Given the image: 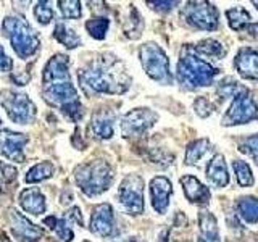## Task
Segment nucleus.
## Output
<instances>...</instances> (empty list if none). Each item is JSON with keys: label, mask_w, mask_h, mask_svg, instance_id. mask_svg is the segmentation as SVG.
Segmentation results:
<instances>
[{"label": "nucleus", "mask_w": 258, "mask_h": 242, "mask_svg": "<svg viewBox=\"0 0 258 242\" xmlns=\"http://www.w3.org/2000/svg\"><path fill=\"white\" fill-rule=\"evenodd\" d=\"M79 83L86 94H124L131 79L126 75L121 62L107 58L94 62L79 71Z\"/></svg>", "instance_id": "1"}, {"label": "nucleus", "mask_w": 258, "mask_h": 242, "mask_svg": "<svg viewBox=\"0 0 258 242\" xmlns=\"http://www.w3.org/2000/svg\"><path fill=\"white\" fill-rule=\"evenodd\" d=\"M218 68H215L212 63L194 50V47H184L181 58L177 62L176 78L177 83L182 87L187 89H197L205 87L213 83L215 76L218 75Z\"/></svg>", "instance_id": "2"}, {"label": "nucleus", "mask_w": 258, "mask_h": 242, "mask_svg": "<svg viewBox=\"0 0 258 242\" xmlns=\"http://www.w3.org/2000/svg\"><path fill=\"white\" fill-rule=\"evenodd\" d=\"M76 183L87 197L100 196L113 183V169L103 160L89 161L76 168Z\"/></svg>", "instance_id": "3"}, {"label": "nucleus", "mask_w": 258, "mask_h": 242, "mask_svg": "<svg viewBox=\"0 0 258 242\" xmlns=\"http://www.w3.org/2000/svg\"><path fill=\"white\" fill-rule=\"evenodd\" d=\"M4 32L10 39V44L16 55L29 58L39 48V37L36 31L24 21L21 16H8L4 21Z\"/></svg>", "instance_id": "4"}, {"label": "nucleus", "mask_w": 258, "mask_h": 242, "mask_svg": "<svg viewBox=\"0 0 258 242\" xmlns=\"http://www.w3.org/2000/svg\"><path fill=\"white\" fill-rule=\"evenodd\" d=\"M141 63L145 73L160 84H171L173 76L169 71V60L163 48L158 47L155 42H147L139 50Z\"/></svg>", "instance_id": "5"}, {"label": "nucleus", "mask_w": 258, "mask_h": 242, "mask_svg": "<svg viewBox=\"0 0 258 242\" xmlns=\"http://www.w3.org/2000/svg\"><path fill=\"white\" fill-rule=\"evenodd\" d=\"M256 118H258V105L252 97V94L245 91V89H242V91L234 97L228 111L224 113L221 123L224 126L245 125Z\"/></svg>", "instance_id": "6"}, {"label": "nucleus", "mask_w": 258, "mask_h": 242, "mask_svg": "<svg viewBox=\"0 0 258 242\" xmlns=\"http://www.w3.org/2000/svg\"><path fill=\"white\" fill-rule=\"evenodd\" d=\"M182 16L187 24L202 29V31H215L218 28V10L213 4L204 2H187L182 8Z\"/></svg>", "instance_id": "7"}, {"label": "nucleus", "mask_w": 258, "mask_h": 242, "mask_svg": "<svg viewBox=\"0 0 258 242\" xmlns=\"http://www.w3.org/2000/svg\"><path fill=\"white\" fill-rule=\"evenodd\" d=\"M0 103L16 125H28L36 116V107L28 95L7 91L0 95Z\"/></svg>", "instance_id": "8"}, {"label": "nucleus", "mask_w": 258, "mask_h": 242, "mask_svg": "<svg viewBox=\"0 0 258 242\" xmlns=\"http://www.w3.org/2000/svg\"><path fill=\"white\" fill-rule=\"evenodd\" d=\"M118 199L124 210L131 215H141L144 212V181L139 174L126 176L119 184Z\"/></svg>", "instance_id": "9"}, {"label": "nucleus", "mask_w": 258, "mask_h": 242, "mask_svg": "<svg viewBox=\"0 0 258 242\" xmlns=\"http://www.w3.org/2000/svg\"><path fill=\"white\" fill-rule=\"evenodd\" d=\"M158 115L150 108H134L127 111L121 119V133L124 137L144 136L157 123Z\"/></svg>", "instance_id": "10"}, {"label": "nucleus", "mask_w": 258, "mask_h": 242, "mask_svg": "<svg viewBox=\"0 0 258 242\" xmlns=\"http://www.w3.org/2000/svg\"><path fill=\"white\" fill-rule=\"evenodd\" d=\"M150 188V200H152V207L157 213L163 215L168 205H169V197L173 194V186L171 181L165 176H155L149 184Z\"/></svg>", "instance_id": "11"}, {"label": "nucleus", "mask_w": 258, "mask_h": 242, "mask_svg": "<svg viewBox=\"0 0 258 242\" xmlns=\"http://www.w3.org/2000/svg\"><path fill=\"white\" fill-rule=\"evenodd\" d=\"M115 229V215L110 204H100L94 207L91 216V231L100 237H108Z\"/></svg>", "instance_id": "12"}, {"label": "nucleus", "mask_w": 258, "mask_h": 242, "mask_svg": "<svg viewBox=\"0 0 258 242\" xmlns=\"http://www.w3.org/2000/svg\"><path fill=\"white\" fill-rule=\"evenodd\" d=\"M28 137L23 134H16L12 131H2L0 133V155L7 157L12 161H23L24 153L23 147L26 145Z\"/></svg>", "instance_id": "13"}, {"label": "nucleus", "mask_w": 258, "mask_h": 242, "mask_svg": "<svg viewBox=\"0 0 258 242\" xmlns=\"http://www.w3.org/2000/svg\"><path fill=\"white\" fill-rule=\"evenodd\" d=\"M234 67L244 79L258 81V52L255 48L242 47L236 55Z\"/></svg>", "instance_id": "14"}, {"label": "nucleus", "mask_w": 258, "mask_h": 242, "mask_svg": "<svg viewBox=\"0 0 258 242\" xmlns=\"http://www.w3.org/2000/svg\"><path fill=\"white\" fill-rule=\"evenodd\" d=\"M181 186H182L184 196L187 197V200L192 202V204L207 205L210 199H212V192H210V189L192 174H184L181 177Z\"/></svg>", "instance_id": "15"}, {"label": "nucleus", "mask_w": 258, "mask_h": 242, "mask_svg": "<svg viewBox=\"0 0 258 242\" xmlns=\"http://www.w3.org/2000/svg\"><path fill=\"white\" fill-rule=\"evenodd\" d=\"M207 179L212 183L215 188H226L229 184V173L226 166L224 157L221 153H216L207 165Z\"/></svg>", "instance_id": "16"}, {"label": "nucleus", "mask_w": 258, "mask_h": 242, "mask_svg": "<svg viewBox=\"0 0 258 242\" xmlns=\"http://www.w3.org/2000/svg\"><path fill=\"white\" fill-rule=\"evenodd\" d=\"M12 231L16 237H20L24 242H34L40 236H42V231H40L36 224H32L29 220H26L24 216L20 213L13 212L12 213Z\"/></svg>", "instance_id": "17"}, {"label": "nucleus", "mask_w": 258, "mask_h": 242, "mask_svg": "<svg viewBox=\"0 0 258 242\" xmlns=\"http://www.w3.org/2000/svg\"><path fill=\"white\" fill-rule=\"evenodd\" d=\"M113 123H115V119H113L111 111L100 110L92 116L91 129L94 136L99 137V139H110L113 133H115V125Z\"/></svg>", "instance_id": "18"}, {"label": "nucleus", "mask_w": 258, "mask_h": 242, "mask_svg": "<svg viewBox=\"0 0 258 242\" xmlns=\"http://www.w3.org/2000/svg\"><path fill=\"white\" fill-rule=\"evenodd\" d=\"M20 204L24 212H28L31 215H42L47 208L45 197L36 188H29L26 191H23L20 197Z\"/></svg>", "instance_id": "19"}, {"label": "nucleus", "mask_w": 258, "mask_h": 242, "mask_svg": "<svg viewBox=\"0 0 258 242\" xmlns=\"http://www.w3.org/2000/svg\"><path fill=\"white\" fill-rule=\"evenodd\" d=\"M199 229H200L199 242H221L216 218L213 213L207 212V210H202L199 215Z\"/></svg>", "instance_id": "20"}, {"label": "nucleus", "mask_w": 258, "mask_h": 242, "mask_svg": "<svg viewBox=\"0 0 258 242\" xmlns=\"http://www.w3.org/2000/svg\"><path fill=\"white\" fill-rule=\"evenodd\" d=\"M237 215L248 224L258 223V199L253 196L240 197L236 204Z\"/></svg>", "instance_id": "21"}, {"label": "nucleus", "mask_w": 258, "mask_h": 242, "mask_svg": "<svg viewBox=\"0 0 258 242\" xmlns=\"http://www.w3.org/2000/svg\"><path fill=\"white\" fill-rule=\"evenodd\" d=\"M45 224H48V228H50L56 239L60 242H70L73 237H75V234H73V229L70 226V218L64 216V218H56V216H48L44 220Z\"/></svg>", "instance_id": "22"}, {"label": "nucleus", "mask_w": 258, "mask_h": 242, "mask_svg": "<svg viewBox=\"0 0 258 242\" xmlns=\"http://www.w3.org/2000/svg\"><path fill=\"white\" fill-rule=\"evenodd\" d=\"M210 147H212V144L208 139H197L190 142L185 149V165H197L208 153Z\"/></svg>", "instance_id": "23"}, {"label": "nucleus", "mask_w": 258, "mask_h": 242, "mask_svg": "<svg viewBox=\"0 0 258 242\" xmlns=\"http://www.w3.org/2000/svg\"><path fill=\"white\" fill-rule=\"evenodd\" d=\"M226 18H228L231 29H234V31L245 29L248 24L252 23L250 21L252 16H250V13L244 7H234V8H229V10H226Z\"/></svg>", "instance_id": "24"}, {"label": "nucleus", "mask_w": 258, "mask_h": 242, "mask_svg": "<svg viewBox=\"0 0 258 242\" xmlns=\"http://www.w3.org/2000/svg\"><path fill=\"white\" fill-rule=\"evenodd\" d=\"M194 50L200 55H205V56H212L215 60H220L226 55V47L218 42L215 39H205V40H200L197 45H194Z\"/></svg>", "instance_id": "25"}, {"label": "nucleus", "mask_w": 258, "mask_h": 242, "mask_svg": "<svg viewBox=\"0 0 258 242\" xmlns=\"http://www.w3.org/2000/svg\"><path fill=\"white\" fill-rule=\"evenodd\" d=\"M53 171H55V166L50 161H42V163H37L29 169L26 176H24V183L34 184V183L45 181L53 174Z\"/></svg>", "instance_id": "26"}, {"label": "nucleus", "mask_w": 258, "mask_h": 242, "mask_svg": "<svg viewBox=\"0 0 258 242\" xmlns=\"http://www.w3.org/2000/svg\"><path fill=\"white\" fill-rule=\"evenodd\" d=\"M53 37L58 40L61 45L67 47V48H76L81 44L79 36L71 28H68L67 24H63V23H58L55 26Z\"/></svg>", "instance_id": "27"}, {"label": "nucleus", "mask_w": 258, "mask_h": 242, "mask_svg": "<svg viewBox=\"0 0 258 242\" xmlns=\"http://www.w3.org/2000/svg\"><path fill=\"white\" fill-rule=\"evenodd\" d=\"M232 168H234V173H236L237 184L240 186V188H250V186H253L255 179H253L252 169H250V166L245 163V161L234 160Z\"/></svg>", "instance_id": "28"}, {"label": "nucleus", "mask_w": 258, "mask_h": 242, "mask_svg": "<svg viewBox=\"0 0 258 242\" xmlns=\"http://www.w3.org/2000/svg\"><path fill=\"white\" fill-rule=\"evenodd\" d=\"M110 28V21L107 18H92V20H89L86 23V29L87 32L91 34L94 39L97 40H102L105 39V36H107V31Z\"/></svg>", "instance_id": "29"}, {"label": "nucleus", "mask_w": 258, "mask_h": 242, "mask_svg": "<svg viewBox=\"0 0 258 242\" xmlns=\"http://www.w3.org/2000/svg\"><path fill=\"white\" fill-rule=\"evenodd\" d=\"M239 83L237 81H234L232 78H226L223 79L220 84H218V89H216V94L220 95V99H228V97H236L239 92Z\"/></svg>", "instance_id": "30"}, {"label": "nucleus", "mask_w": 258, "mask_h": 242, "mask_svg": "<svg viewBox=\"0 0 258 242\" xmlns=\"http://www.w3.org/2000/svg\"><path fill=\"white\" fill-rule=\"evenodd\" d=\"M239 150L242 153H247L248 157H252L253 161L258 166V134H253L247 137V139L239 142Z\"/></svg>", "instance_id": "31"}, {"label": "nucleus", "mask_w": 258, "mask_h": 242, "mask_svg": "<svg viewBox=\"0 0 258 242\" xmlns=\"http://www.w3.org/2000/svg\"><path fill=\"white\" fill-rule=\"evenodd\" d=\"M58 5L64 18L76 20L81 16V13H83V10H81V2H76V0H61V2H58Z\"/></svg>", "instance_id": "32"}, {"label": "nucleus", "mask_w": 258, "mask_h": 242, "mask_svg": "<svg viewBox=\"0 0 258 242\" xmlns=\"http://www.w3.org/2000/svg\"><path fill=\"white\" fill-rule=\"evenodd\" d=\"M34 15L40 24H48L53 18V10L50 7V2H39L34 7Z\"/></svg>", "instance_id": "33"}, {"label": "nucleus", "mask_w": 258, "mask_h": 242, "mask_svg": "<svg viewBox=\"0 0 258 242\" xmlns=\"http://www.w3.org/2000/svg\"><path fill=\"white\" fill-rule=\"evenodd\" d=\"M194 110L200 118H207L215 111V105L207 97H197L196 102H194Z\"/></svg>", "instance_id": "34"}, {"label": "nucleus", "mask_w": 258, "mask_h": 242, "mask_svg": "<svg viewBox=\"0 0 258 242\" xmlns=\"http://www.w3.org/2000/svg\"><path fill=\"white\" fill-rule=\"evenodd\" d=\"M147 5L150 8H153V10H157V12H169V10H173L174 7L179 5V2H171V0H166V2H147Z\"/></svg>", "instance_id": "35"}, {"label": "nucleus", "mask_w": 258, "mask_h": 242, "mask_svg": "<svg viewBox=\"0 0 258 242\" xmlns=\"http://www.w3.org/2000/svg\"><path fill=\"white\" fill-rule=\"evenodd\" d=\"M13 68V62L12 58L5 53L4 47L0 45V71H10Z\"/></svg>", "instance_id": "36"}, {"label": "nucleus", "mask_w": 258, "mask_h": 242, "mask_svg": "<svg viewBox=\"0 0 258 242\" xmlns=\"http://www.w3.org/2000/svg\"><path fill=\"white\" fill-rule=\"evenodd\" d=\"M244 31H247V34L256 37L258 36V23H250Z\"/></svg>", "instance_id": "37"}, {"label": "nucleus", "mask_w": 258, "mask_h": 242, "mask_svg": "<svg viewBox=\"0 0 258 242\" xmlns=\"http://www.w3.org/2000/svg\"><path fill=\"white\" fill-rule=\"evenodd\" d=\"M116 242H137L136 239H133V237H127V239H123V240H116Z\"/></svg>", "instance_id": "38"}, {"label": "nucleus", "mask_w": 258, "mask_h": 242, "mask_svg": "<svg viewBox=\"0 0 258 242\" xmlns=\"http://www.w3.org/2000/svg\"><path fill=\"white\" fill-rule=\"evenodd\" d=\"M252 4H253V5L256 7V10H258V0H253V2H252Z\"/></svg>", "instance_id": "39"}, {"label": "nucleus", "mask_w": 258, "mask_h": 242, "mask_svg": "<svg viewBox=\"0 0 258 242\" xmlns=\"http://www.w3.org/2000/svg\"><path fill=\"white\" fill-rule=\"evenodd\" d=\"M0 123H2V119H0Z\"/></svg>", "instance_id": "40"}, {"label": "nucleus", "mask_w": 258, "mask_h": 242, "mask_svg": "<svg viewBox=\"0 0 258 242\" xmlns=\"http://www.w3.org/2000/svg\"><path fill=\"white\" fill-rule=\"evenodd\" d=\"M84 242H89V240H84Z\"/></svg>", "instance_id": "41"}]
</instances>
